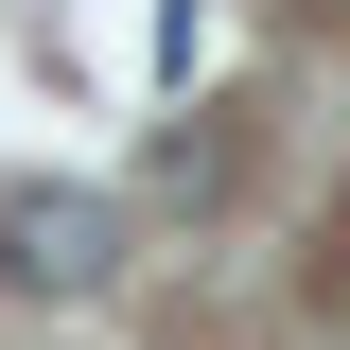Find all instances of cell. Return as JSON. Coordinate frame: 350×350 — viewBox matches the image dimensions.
Wrapping results in <instances>:
<instances>
[{
    "label": "cell",
    "mask_w": 350,
    "mask_h": 350,
    "mask_svg": "<svg viewBox=\"0 0 350 350\" xmlns=\"http://www.w3.org/2000/svg\"><path fill=\"white\" fill-rule=\"evenodd\" d=\"M105 262H123V211L36 175V193H0V280L18 298H105Z\"/></svg>",
    "instance_id": "6da1fadb"
}]
</instances>
